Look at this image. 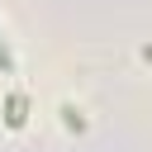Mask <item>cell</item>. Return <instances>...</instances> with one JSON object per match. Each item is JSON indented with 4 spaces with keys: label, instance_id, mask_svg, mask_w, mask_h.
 <instances>
[{
    "label": "cell",
    "instance_id": "1",
    "mask_svg": "<svg viewBox=\"0 0 152 152\" xmlns=\"http://www.w3.org/2000/svg\"><path fill=\"white\" fill-rule=\"evenodd\" d=\"M5 124H10V128L24 124V95H10V104H5Z\"/></svg>",
    "mask_w": 152,
    "mask_h": 152
},
{
    "label": "cell",
    "instance_id": "2",
    "mask_svg": "<svg viewBox=\"0 0 152 152\" xmlns=\"http://www.w3.org/2000/svg\"><path fill=\"white\" fill-rule=\"evenodd\" d=\"M0 71H5V76H14V52H10V43H5V38H0Z\"/></svg>",
    "mask_w": 152,
    "mask_h": 152
}]
</instances>
